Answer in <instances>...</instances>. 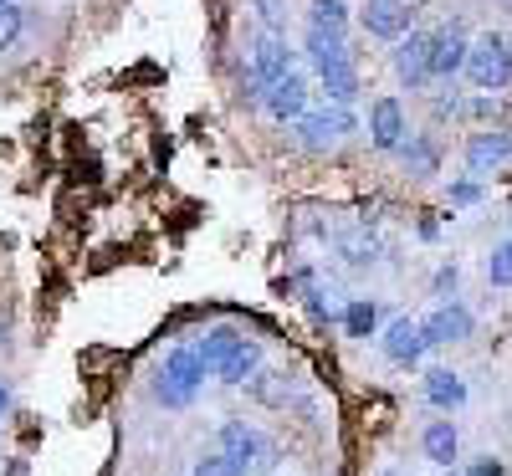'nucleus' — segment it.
Returning <instances> with one entry per match:
<instances>
[{
  "instance_id": "nucleus-21",
  "label": "nucleus",
  "mask_w": 512,
  "mask_h": 476,
  "mask_svg": "<svg viewBox=\"0 0 512 476\" xmlns=\"http://www.w3.org/2000/svg\"><path fill=\"white\" fill-rule=\"evenodd\" d=\"M308 31L349 36V0H313L308 6Z\"/></svg>"
},
{
  "instance_id": "nucleus-11",
  "label": "nucleus",
  "mask_w": 512,
  "mask_h": 476,
  "mask_svg": "<svg viewBox=\"0 0 512 476\" xmlns=\"http://www.w3.org/2000/svg\"><path fill=\"white\" fill-rule=\"evenodd\" d=\"M292 72V47H287V41L282 36H262V41H256V47H251V82H256V88H272V82H282Z\"/></svg>"
},
{
  "instance_id": "nucleus-26",
  "label": "nucleus",
  "mask_w": 512,
  "mask_h": 476,
  "mask_svg": "<svg viewBox=\"0 0 512 476\" xmlns=\"http://www.w3.org/2000/svg\"><path fill=\"white\" fill-rule=\"evenodd\" d=\"M26 31V11L21 6H0V52H11Z\"/></svg>"
},
{
  "instance_id": "nucleus-28",
  "label": "nucleus",
  "mask_w": 512,
  "mask_h": 476,
  "mask_svg": "<svg viewBox=\"0 0 512 476\" xmlns=\"http://www.w3.org/2000/svg\"><path fill=\"white\" fill-rule=\"evenodd\" d=\"M190 476H246V471H241V466H231V461H226V456L216 451V456H200Z\"/></svg>"
},
{
  "instance_id": "nucleus-4",
  "label": "nucleus",
  "mask_w": 512,
  "mask_h": 476,
  "mask_svg": "<svg viewBox=\"0 0 512 476\" xmlns=\"http://www.w3.org/2000/svg\"><path fill=\"white\" fill-rule=\"evenodd\" d=\"M420 328H425V349H451V343L472 338L477 318H472V308H461V302L451 297V302H436V308L420 318Z\"/></svg>"
},
{
  "instance_id": "nucleus-17",
  "label": "nucleus",
  "mask_w": 512,
  "mask_h": 476,
  "mask_svg": "<svg viewBox=\"0 0 512 476\" xmlns=\"http://www.w3.org/2000/svg\"><path fill=\"white\" fill-rule=\"evenodd\" d=\"M425 400H431L441 415H456L466 405V379L451 374V369H431L425 374Z\"/></svg>"
},
{
  "instance_id": "nucleus-30",
  "label": "nucleus",
  "mask_w": 512,
  "mask_h": 476,
  "mask_svg": "<svg viewBox=\"0 0 512 476\" xmlns=\"http://www.w3.org/2000/svg\"><path fill=\"white\" fill-rule=\"evenodd\" d=\"M456 282H461V272H456V267H441V272H436V282H431V287H436V297H441V302H451V297H446V292H456Z\"/></svg>"
},
{
  "instance_id": "nucleus-32",
  "label": "nucleus",
  "mask_w": 512,
  "mask_h": 476,
  "mask_svg": "<svg viewBox=\"0 0 512 476\" xmlns=\"http://www.w3.org/2000/svg\"><path fill=\"white\" fill-rule=\"evenodd\" d=\"M441 476H466V471H456V466H451V471H441Z\"/></svg>"
},
{
  "instance_id": "nucleus-13",
  "label": "nucleus",
  "mask_w": 512,
  "mask_h": 476,
  "mask_svg": "<svg viewBox=\"0 0 512 476\" xmlns=\"http://www.w3.org/2000/svg\"><path fill=\"white\" fill-rule=\"evenodd\" d=\"M466 52H472L466 31H461V26H441V31L431 36V72L451 82L456 72H466Z\"/></svg>"
},
{
  "instance_id": "nucleus-33",
  "label": "nucleus",
  "mask_w": 512,
  "mask_h": 476,
  "mask_svg": "<svg viewBox=\"0 0 512 476\" xmlns=\"http://www.w3.org/2000/svg\"><path fill=\"white\" fill-rule=\"evenodd\" d=\"M379 476H400V471H379Z\"/></svg>"
},
{
  "instance_id": "nucleus-16",
  "label": "nucleus",
  "mask_w": 512,
  "mask_h": 476,
  "mask_svg": "<svg viewBox=\"0 0 512 476\" xmlns=\"http://www.w3.org/2000/svg\"><path fill=\"white\" fill-rule=\"evenodd\" d=\"M420 451H425V461H431V466L451 471V461L461 456V436H456V425H451V420H431V425H425V436H420Z\"/></svg>"
},
{
  "instance_id": "nucleus-2",
  "label": "nucleus",
  "mask_w": 512,
  "mask_h": 476,
  "mask_svg": "<svg viewBox=\"0 0 512 476\" xmlns=\"http://www.w3.org/2000/svg\"><path fill=\"white\" fill-rule=\"evenodd\" d=\"M466 82L482 93H502L512 82V47L502 31H482L472 41V52H466Z\"/></svg>"
},
{
  "instance_id": "nucleus-5",
  "label": "nucleus",
  "mask_w": 512,
  "mask_h": 476,
  "mask_svg": "<svg viewBox=\"0 0 512 476\" xmlns=\"http://www.w3.org/2000/svg\"><path fill=\"white\" fill-rule=\"evenodd\" d=\"M354 128H359V118H354L349 108L328 103V108H308V118L297 123V139H303L308 149H328V144H338V139H349Z\"/></svg>"
},
{
  "instance_id": "nucleus-18",
  "label": "nucleus",
  "mask_w": 512,
  "mask_h": 476,
  "mask_svg": "<svg viewBox=\"0 0 512 476\" xmlns=\"http://www.w3.org/2000/svg\"><path fill=\"white\" fill-rule=\"evenodd\" d=\"M318 82H323V93H328V103H338V108H349V103L359 98V72H354V62H338V67H323V72H318Z\"/></svg>"
},
{
  "instance_id": "nucleus-24",
  "label": "nucleus",
  "mask_w": 512,
  "mask_h": 476,
  "mask_svg": "<svg viewBox=\"0 0 512 476\" xmlns=\"http://www.w3.org/2000/svg\"><path fill=\"white\" fill-rule=\"evenodd\" d=\"M338 251H344V262H354V267L379 262V241H374L364 226H354V231H338Z\"/></svg>"
},
{
  "instance_id": "nucleus-7",
  "label": "nucleus",
  "mask_w": 512,
  "mask_h": 476,
  "mask_svg": "<svg viewBox=\"0 0 512 476\" xmlns=\"http://www.w3.org/2000/svg\"><path fill=\"white\" fill-rule=\"evenodd\" d=\"M216 441H221V456H226L231 466H241V471H251V466L267 461V436H262L256 425H246V420H226Z\"/></svg>"
},
{
  "instance_id": "nucleus-14",
  "label": "nucleus",
  "mask_w": 512,
  "mask_h": 476,
  "mask_svg": "<svg viewBox=\"0 0 512 476\" xmlns=\"http://www.w3.org/2000/svg\"><path fill=\"white\" fill-rule=\"evenodd\" d=\"M246 395L262 405V410H287V400H292V374H287V369H256V374L246 379Z\"/></svg>"
},
{
  "instance_id": "nucleus-1",
  "label": "nucleus",
  "mask_w": 512,
  "mask_h": 476,
  "mask_svg": "<svg viewBox=\"0 0 512 476\" xmlns=\"http://www.w3.org/2000/svg\"><path fill=\"white\" fill-rule=\"evenodd\" d=\"M205 364L195 354V343H180V349H169L164 364H159V379H154V400L169 405V410H185L195 400V389L205 384Z\"/></svg>"
},
{
  "instance_id": "nucleus-15",
  "label": "nucleus",
  "mask_w": 512,
  "mask_h": 476,
  "mask_svg": "<svg viewBox=\"0 0 512 476\" xmlns=\"http://www.w3.org/2000/svg\"><path fill=\"white\" fill-rule=\"evenodd\" d=\"M241 343H246V333H236V328H226V323H221V328H205V333L195 338V354H200V364H205L210 374H216V369L241 349Z\"/></svg>"
},
{
  "instance_id": "nucleus-27",
  "label": "nucleus",
  "mask_w": 512,
  "mask_h": 476,
  "mask_svg": "<svg viewBox=\"0 0 512 476\" xmlns=\"http://www.w3.org/2000/svg\"><path fill=\"white\" fill-rule=\"evenodd\" d=\"M256 16H262L267 36H282V26H287V0H256Z\"/></svg>"
},
{
  "instance_id": "nucleus-20",
  "label": "nucleus",
  "mask_w": 512,
  "mask_h": 476,
  "mask_svg": "<svg viewBox=\"0 0 512 476\" xmlns=\"http://www.w3.org/2000/svg\"><path fill=\"white\" fill-rule=\"evenodd\" d=\"M256 369H262V343H256V338H246L241 349H236V354H231V359L216 369V379H221V384H246Z\"/></svg>"
},
{
  "instance_id": "nucleus-22",
  "label": "nucleus",
  "mask_w": 512,
  "mask_h": 476,
  "mask_svg": "<svg viewBox=\"0 0 512 476\" xmlns=\"http://www.w3.org/2000/svg\"><path fill=\"white\" fill-rule=\"evenodd\" d=\"M400 159H405L410 175H436L441 149H436V139H431V134H410V139L400 144Z\"/></svg>"
},
{
  "instance_id": "nucleus-8",
  "label": "nucleus",
  "mask_w": 512,
  "mask_h": 476,
  "mask_svg": "<svg viewBox=\"0 0 512 476\" xmlns=\"http://www.w3.org/2000/svg\"><path fill=\"white\" fill-rule=\"evenodd\" d=\"M405 139H410V128H405L400 98H374V103H369V144H374L379 154H400Z\"/></svg>"
},
{
  "instance_id": "nucleus-19",
  "label": "nucleus",
  "mask_w": 512,
  "mask_h": 476,
  "mask_svg": "<svg viewBox=\"0 0 512 476\" xmlns=\"http://www.w3.org/2000/svg\"><path fill=\"white\" fill-rule=\"evenodd\" d=\"M303 52H308V62H313L318 72H323V67H338V62H354V57H349V41H344V36H328V31H308Z\"/></svg>"
},
{
  "instance_id": "nucleus-6",
  "label": "nucleus",
  "mask_w": 512,
  "mask_h": 476,
  "mask_svg": "<svg viewBox=\"0 0 512 476\" xmlns=\"http://www.w3.org/2000/svg\"><path fill=\"white\" fill-rule=\"evenodd\" d=\"M461 159H466V169H472L477 180L497 175V169L512 159V128H482V134H472L466 149H461Z\"/></svg>"
},
{
  "instance_id": "nucleus-3",
  "label": "nucleus",
  "mask_w": 512,
  "mask_h": 476,
  "mask_svg": "<svg viewBox=\"0 0 512 476\" xmlns=\"http://www.w3.org/2000/svg\"><path fill=\"white\" fill-rule=\"evenodd\" d=\"M390 67L400 77V88H410V93L431 88V82H436V72H431V31H410L405 41H395Z\"/></svg>"
},
{
  "instance_id": "nucleus-31",
  "label": "nucleus",
  "mask_w": 512,
  "mask_h": 476,
  "mask_svg": "<svg viewBox=\"0 0 512 476\" xmlns=\"http://www.w3.org/2000/svg\"><path fill=\"white\" fill-rule=\"evenodd\" d=\"M6 410H11V389H6V384H0V415H6Z\"/></svg>"
},
{
  "instance_id": "nucleus-34",
  "label": "nucleus",
  "mask_w": 512,
  "mask_h": 476,
  "mask_svg": "<svg viewBox=\"0 0 512 476\" xmlns=\"http://www.w3.org/2000/svg\"><path fill=\"white\" fill-rule=\"evenodd\" d=\"M0 6H16V0H0Z\"/></svg>"
},
{
  "instance_id": "nucleus-25",
  "label": "nucleus",
  "mask_w": 512,
  "mask_h": 476,
  "mask_svg": "<svg viewBox=\"0 0 512 476\" xmlns=\"http://www.w3.org/2000/svg\"><path fill=\"white\" fill-rule=\"evenodd\" d=\"M487 282H492V287H512V241L492 246V256H487Z\"/></svg>"
},
{
  "instance_id": "nucleus-9",
  "label": "nucleus",
  "mask_w": 512,
  "mask_h": 476,
  "mask_svg": "<svg viewBox=\"0 0 512 476\" xmlns=\"http://www.w3.org/2000/svg\"><path fill=\"white\" fill-rule=\"evenodd\" d=\"M415 0H369L364 6V31L379 41H405L415 26Z\"/></svg>"
},
{
  "instance_id": "nucleus-10",
  "label": "nucleus",
  "mask_w": 512,
  "mask_h": 476,
  "mask_svg": "<svg viewBox=\"0 0 512 476\" xmlns=\"http://www.w3.org/2000/svg\"><path fill=\"white\" fill-rule=\"evenodd\" d=\"M308 77L303 72H287L282 82H272L267 88V98H262V108L277 118V123H303L308 118Z\"/></svg>"
},
{
  "instance_id": "nucleus-12",
  "label": "nucleus",
  "mask_w": 512,
  "mask_h": 476,
  "mask_svg": "<svg viewBox=\"0 0 512 476\" xmlns=\"http://www.w3.org/2000/svg\"><path fill=\"white\" fill-rule=\"evenodd\" d=\"M379 349H384V359H390V364L410 369V364L425 354V328H420V318H395L390 328H384Z\"/></svg>"
},
{
  "instance_id": "nucleus-23",
  "label": "nucleus",
  "mask_w": 512,
  "mask_h": 476,
  "mask_svg": "<svg viewBox=\"0 0 512 476\" xmlns=\"http://www.w3.org/2000/svg\"><path fill=\"white\" fill-rule=\"evenodd\" d=\"M344 333L349 338H374L379 333V302L374 297H354L344 308Z\"/></svg>"
},
{
  "instance_id": "nucleus-29",
  "label": "nucleus",
  "mask_w": 512,
  "mask_h": 476,
  "mask_svg": "<svg viewBox=\"0 0 512 476\" xmlns=\"http://www.w3.org/2000/svg\"><path fill=\"white\" fill-rule=\"evenodd\" d=\"M477 200H482V185H477V180L451 185V205H477Z\"/></svg>"
}]
</instances>
